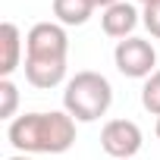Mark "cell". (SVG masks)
<instances>
[{"mask_svg":"<svg viewBox=\"0 0 160 160\" xmlns=\"http://www.w3.org/2000/svg\"><path fill=\"white\" fill-rule=\"evenodd\" d=\"M69 35L60 22H35L25 35V78L35 88H57L66 78Z\"/></svg>","mask_w":160,"mask_h":160,"instance_id":"cell-1","label":"cell"},{"mask_svg":"<svg viewBox=\"0 0 160 160\" xmlns=\"http://www.w3.org/2000/svg\"><path fill=\"white\" fill-rule=\"evenodd\" d=\"M7 138L19 154H66L75 144V119L66 110L25 113L10 122Z\"/></svg>","mask_w":160,"mask_h":160,"instance_id":"cell-2","label":"cell"},{"mask_svg":"<svg viewBox=\"0 0 160 160\" xmlns=\"http://www.w3.org/2000/svg\"><path fill=\"white\" fill-rule=\"evenodd\" d=\"M110 104H113V85L101 72L82 69V72H75L66 82L63 110L75 122H94V119H101L110 110Z\"/></svg>","mask_w":160,"mask_h":160,"instance_id":"cell-3","label":"cell"},{"mask_svg":"<svg viewBox=\"0 0 160 160\" xmlns=\"http://www.w3.org/2000/svg\"><path fill=\"white\" fill-rule=\"evenodd\" d=\"M113 63L116 69L126 75V78H151L157 69V50L151 47V41L144 38H126V41H116V50H113Z\"/></svg>","mask_w":160,"mask_h":160,"instance_id":"cell-4","label":"cell"},{"mask_svg":"<svg viewBox=\"0 0 160 160\" xmlns=\"http://www.w3.org/2000/svg\"><path fill=\"white\" fill-rule=\"evenodd\" d=\"M101 148L113 160H129L141 151V129L132 119H110L101 129Z\"/></svg>","mask_w":160,"mask_h":160,"instance_id":"cell-5","label":"cell"},{"mask_svg":"<svg viewBox=\"0 0 160 160\" xmlns=\"http://www.w3.org/2000/svg\"><path fill=\"white\" fill-rule=\"evenodd\" d=\"M138 16H141V13H138L132 3L119 0V3H113V7H107V10L101 13V28H104L107 38H119V41H126V38H132L135 25L141 22Z\"/></svg>","mask_w":160,"mask_h":160,"instance_id":"cell-6","label":"cell"},{"mask_svg":"<svg viewBox=\"0 0 160 160\" xmlns=\"http://www.w3.org/2000/svg\"><path fill=\"white\" fill-rule=\"evenodd\" d=\"M19 57H22V35L16 22H3L0 25V78H10L19 69Z\"/></svg>","mask_w":160,"mask_h":160,"instance_id":"cell-7","label":"cell"},{"mask_svg":"<svg viewBox=\"0 0 160 160\" xmlns=\"http://www.w3.org/2000/svg\"><path fill=\"white\" fill-rule=\"evenodd\" d=\"M94 13L91 0H53V16L60 25H85Z\"/></svg>","mask_w":160,"mask_h":160,"instance_id":"cell-8","label":"cell"},{"mask_svg":"<svg viewBox=\"0 0 160 160\" xmlns=\"http://www.w3.org/2000/svg\"><path fill=\"white\" fill-rule=\"evenodd\" d=\"M141 107L154 116H160V69L144 78V85H141Z\"/></svg>","mask_w":160,"mask_h":160,"instance_id":"cell-9","label":"cell"},{"mask_svg":"<svg viewBox=\"0 0 160 160\" xmlns=\"http://www.w3.org/2000/svg\"><path fill=\"white\" fill-rule=\"evenodd\" d=\"M0 98H3V104H0V116L13 122L16 104H19V88L13 85V78H0Z\"/></svg>","mask_w":160,"mask_h":160,"instance_id":"cell-10","label":"cell"},{"mask_svg":"<svg viewBox=\"0 0 160 160\" xmlns=\"http://www.w3.org/2000/svg\"><path fill=\"white\" fill-rule=\"evenodd\" d=\"M141 22L154 38H160V0H154V3H148L141 10Z\"/></svg>","mask_w":160,"mask_h":160,"instance_id":"cell-11","label":"cell"},{"mask_svg":"<svg viewBox=\"0 0 160 160\" xmlns=\"http://www.w3.org/2000/svg\"><path fill=\"white\" fill-rule=\"evenodd\" d=\"M91 3H94V10L101 7V10H107V7H113V3H119V0H91Z\"/></svg>","mask_w":160,"mask_h":160,"instance_id":"cell-12","label":"cell"},{"mask_svg":"<svg viewBox=\"0 0 160 160\" xmlns=\"http://www.w3.org/2000/svg\"><path fill=\"white\" fill-rule=\"evenodd\" d=\"M7 160H32L28 154H13V157H7Z\"/></svg>","mask_w":160,"mask_h":160,"instance_id":"cell-13","label":"cell"},{"mask_svg":"<svg viewBox=\"0 0 160 160\" xmlns=\"http://www.w3.org/2000/svg\"><path fill=\"white\" fill-rule=\"evenodd\" d=\"M138 3H141V7H148V3H154V0H138Z\"/></svg>","mask_w":160,"mask_h":160,"instance_id":"cell-14","label":"cell"},{"mask_svg":"<svg viewBox=\"0 0 160 160\" xmlns=\"http://www.w3.org/2000/svg\"><path fill=\"white\" fill-rule=\"evenodd\" d=\"M157 138H160V116H157Z\"/></svg>","mask_w":160,"mask_h":160,"instance_id":"cell-15","label":"cell"}]
</instances>
